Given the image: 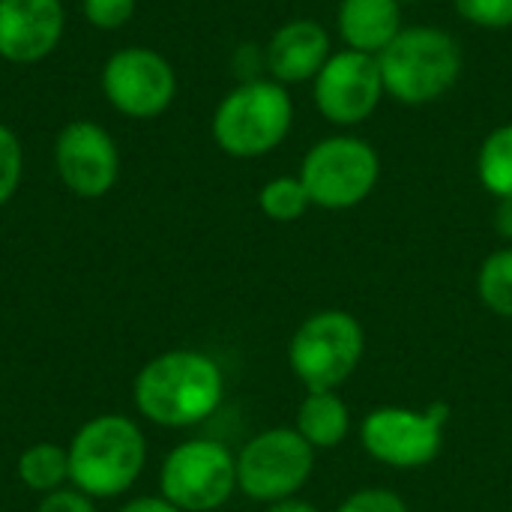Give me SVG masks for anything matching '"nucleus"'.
Returning a JSON list of instances; mask_svg holds the SVG:
<instances>
[{
    "mask_svg": "<svg viewBox=\"0 0 512 512\" xmlns=\"http://www.w3.org/2000/svg\"><path fill=\"white\" fill-rule=\"evenodd\" d=\"M21 144L9 126L0 123V207L15 195L21 183Z\"/></svg>",
    "mask_w": 512,
    "mask_h": 512,
    "instance_id": "4be33fe9",
    "label": "nucleus"
},
{
    "mask_svg": "<svg viewBox=\"0 0 512 512\" xmlns=\"http://www.w3.org/2000/svg\"><path fill=\"white\" fill-rule=\"evenodd\" d=\"M315 468V450L297 429H267L237 453V489L261 504L294 498Z\"/></svg>",
    "mask_w": 512,
    "mask_h": 512,
    "instance_id": "1a4fd4ad",
    "label": "nucleus"
},
{
    "mask_svg": "<svg viewBox=\"0 0 512 512\" xmlns=\"http://www.w3.org/2000/svg\"><path fill=\"white\" fill-rule=\"evenodd\" d=\"M135 12V0H84V15L102 30L123 27Z\"/></svg>",
    "mask_w": 512,
    "mask_h": 512,
    "instance_id": "b1692460",
    "label": "nucleus"
},
{
    "mask_svg": "<svg viewBox=\"0 0 512 512\" xmlns=\"http://www.w3.org/2000/svg\"><path fill=\"white\" fill-rule=\"evenodd\" d=\"M294 123V102L279 81H246L234 87L213 114L216 144L237 159L276 150Z\"/></svg>",
    "mask_w": 512,
    "mask_h": 512,
    "instance_id": "20e7f679",
    "label": "nucleus"
},
{
    "mask_svg": "<svg viewBox=\"0 0 512 512\" xmlns=\"http://www.w3.org/2000/svg\"><path fill=\"white\" fill-rule=\"evenodd\" d=\"M54 162L63 186L78 198H102L114 189L120 174V153L111 135L90 123H69L54 144Z\"/></svg>",
    "mask_w": 512,
    "mask_h": 512,
    "instance_id": "f8f14e48",
    "label": "nucleus"
},
{
    "mask_svg": "<svg viewBox=\"0 0 512 512\" xmlns=\"http://www.w3.org/2000/svg\"><path fill=\"white\" fill-rule=\"evenodd\" d=\"M315 81V105L336 126H357L378 108L384 96V78L375 54L345 48L330 54Z\"/></svg>",
    "mask_w": 512,
    "mask_h": 512,
    "instance_id": "9d476101",
    "label": "nucleus"
},
{
    "mask_svg": "<svg viewBox=\"0 0 512 512\" xmlns=\"http://www.w3.org/2000/svg\"><path fill=\"white\" fill-rule=\"evenodd\" d=\"M258 207L273 222H294L312 207V198L300 177H276L261 186Z\"/></svg>",
    "mask_w": 512,
    "mask_h": 512,
    "instance_id": "aec40b11",
    "label": "nucleus"
},
{
    "mask_svg": "<svg viewBox=\"0 0 512 512\" xmlns=\"http://www.w3.org/2000/svg\"><path fill=\"white\" fill-rule=\"evenodd\" d=\"M477 177L486 192L498 201L512 198V123H504L486 135L477 153Z\"/></svg>",
    "mask_w": 512,
    "mask_h": 512,
    "instance_id": "a211bd4d",
    "label": "nucleus"
},
{
    "mask_svg": "<svg viewBox=\"0 0 512 512\" xmlns=\"http://www.w3.org/2000/svg\"><path fill=\"white\" fill-rule=\"evenodd\" d=\"M456 12L486 30L512 27V0H456Z\"/></svg>",
    "mask_w": 512,
    "mask_h": 512,
    "instance_id": "412c9836",
    "label": "nucleus"
},
{
    "mask_svg": "<svg viewBox=\"0 0 512 512\" xmlns=\"http://www.w3.org/2000/svg\"><path fill=\"white\" fill-rule=\"evenodd\" d=\"M117 512H183L177 510L171 501H165L162 495H141V498H132L129 504H123Z\"/></svg>",
    "mask_w": 512,
    "mask_h": 512,
    "instance_id": "a878e982",
    "label": "nucleus"
},
{
    "mask_svg": "<svg viewBox=\"0 0 512 512\" xmlns=\"http://www.w3.org/2000/svg\"><path fill=\"white\" fill-rule=\"evenodd\" d=\"M237 492V456L210 438L177 444L159 468V495L183 512H213Z\"/></svg>",
    "mask_w": 512,
    "mask_h": 512,
    "instance_id": "0eeeda50",
    "label": "nucleus"
},
{
    "mask_svg": "<svg viewBox=\"0 0 512 512\" xmlns=\"http://www.w3.org/2000/svg\"><path fill=\"white\" fill-rule=\"evenodd\" d=\"M330 60V36L312 18L282 24L267 45V66L279 84H300L321 72Z\"/></svg>",
    "mask_w": 512,
    "mask_h": 512,
    "instance_id": "4468645a",
    "label": "nucleus"
},
{
    "mask_svg": "<svg viewBox=\"0 0 512 512\" xmlns=\"http://www.w3.org/2000/svg\"><path fill=\"white\" fill-rule=\"evenodd\" d=\"M225 399V375L219 363L192 348H174L135 375L132 402L138 414L165 429H189L219 411Z\"/></svg>",
    "mask_w": 512,
    "mask_h": 512,
    "instance_id": "f257e3e1",
    "label": "nucleus"
},
{
    "mask_svg": "<svg viewBox=\"0 0 512 512\" xmlns=\"http://www.w3.org/2000/svg\"><path fill=\"white\" fill-rule=\"evenodd\" d=\"M267 512H318V507H312L309 501H300V498L294 495V498H285V501L270 504Z\"/></svg>",
    "mask_w": 512,
    "mask_h": 512,
    "instance_id": "cd10ccee",
    "label": "nucleus"
},
{
    "mask_svg": "<svg viewBox=\"0 0 512 512\" xmlns=\"http://www.w3.org/2000/svg\"><path fill=\"white\" fill-rule=\"evenodd\" d=\"M336 24L348 48L378 57L402 30V3L399 0H342L336 12Z\"/></svg>",
    "mask_w": 512,
    "mask_h": 512,
    "instance_id": "2eb2a0df",
    "label": "nucleus"
},
{
    "mask_svg": "<svg viewBox=\"0 0 512 512\" xmlns=\"http://www.w3.org/2000/svg\"><path fill=\"white\" fill-rule=\"evenodd\" d=\"M63 36L60 0H0V57L36 63Z\"/></svg>",
    "mask_w": 512,
    "mask_h": 512,
    "instance_id": "ddd939ff",
    "label": "nucleus"
},
{
    "mask_svg": "<svg viewBox=\"0 0 512 512\" xmlns=\"http://www.w3.org/2000/svg\"><path fill=\"white\" fill-rule=\"evenodd\" d=\"M36 512H96V504L90 495L72 486V489H57L51 495H42Z\"/></svg>",
    "mask_w": 512,
    "mask_h": 512,
    "instance_id": "393cba45",
    "label": "nucleus"
},
{
    "mask_svg": "<svg viewBox=\"0 0 512 512\" xmlns=\"http://www.w3.org/2000/svg\"><path fill=\"white\" fill-rule=\"evenodd\" d=\"M477 294L489 312L512 321V246L492 252L480 264Z\"/></svg>",
    "mask_w": 512,
    "mask_h": 512,
    "instance_id": "6ab92c4d",
    "label": "nucleus"
},
{
    "mask_svg": "<svg viewBox=\"0 0 512 512\" xmlns=\"http://www.w3.org/2000/svg\"><path fill=\"white\" fill-rule=\"evenodd\" d=\"M21 483L36 495H51L69 483V450L60 444H33L18 459Z\"/></svg>",
    "mask_w": 512,
    "mask_h": 512,
    "instance_id": "f3484780",
    "label": "nucleus"
},
{
    "mask_svg": "<svg viewBox=\"0 0 512 512\" xmlns=\"http://www.w3.org/2000/svg\"><path fill=\"white\" fill-rule=\"evenodd\" d=\"M495 231L512 243V198H501L495 207Z\"/></svg>",
    "mask_w": 512,
    "mask_h": 512,
    "instance_id": "bb28decb",
    "label": "nucleus"
},
{
    "mask_svg": "<svg viewBox=\"0 0 512 512\" xmlns=\"http://www.w3.org/2000/svg\"><path fill=\"white\" fill-rule=\"evenodd\" d=\"M69 483L93 501L129 492L147 465V438L132 417L102 414L69 441Z\"/></svg>",
    "mask_w": 512,
    "mask_h": 512,
    "instance_id": "f03ea898",
    "label": "nucleus"
},
{
    "mask_svg": "<svg viewBox=\"0 0 512 512\" xmlns=\"http://www.w3.org/2000/svg\"><path fill=\"white\" fill-rule=\"evenodd\" d=\"M399 3H414V0H399Z\"/></svg>",
    "mask_w": 512,
    "mask_h": 512,
    "instance_id": "c85d7f7f",
    "label": "nucleus"
},
{
    "mask_svg": "<svg viewBox=\"0 0 512 512\" xmlns=\"http://www.w3.org/2000/svg\"><path fill=\"white\" fill-rule=\"evenodd\" d=\"M312 450H333L351 429V411L336 390H306L294 426Z\"/></svg>",
    "mask_w": 512,
    "mask_h": 512,
    "instance_id": "dca6fc26",
    "label": "nucleus"
},
{
    "mask_svg": "<svg viewBox=\"0 0 512 512\" xmlns=\"http://www.w3.org/2000/svg\"><path fill=\"white\" fill-rule=\"evenodd\" d=\"M102 90L108 102L126 117H159L174 93L177 78L171 63L150 48H123L108 57L102 69Z\"/></svg>",
    "mask_w": 512,
    "mask_h": 512,
    "instance_id": "9b49d317",
    "label": "nucleus"
},
{
    "mask_svg": "<svg viewBox=\"0 0 512 512\" xmlns=\"http://www.w3.org/2000/svg\"><path fill=\"white\" fill-rule=\"evenodd\" d=\"M336 512H408V504L396 492L372 486V489H360V492L348 495L336 507Z\"/></svg>",
    "mask_w": 512,
    "mask_h": 512,
    "instance_id": "5701e85b",
    "label": "nucleus"
},
{
    "mask_svg": "<svg viewBox=\"0 0 512 512\" xmlns=\"http://www.w3.org/2000/svg\"><path fill=\"white\" fill-rule=\"evenodd\" d=\"M450 420V408L435 402L423 411L417 408H375L366 414L360 426L363 450L390 468L414 471L432 465L444 450V429Z\"/></svg>",
    "mask_w": 512,
    "mask_h": 512,
    "instance_id": "6e6552de",
    "label": "nucleus"
},
{
    "mask_svg": "<svg viewBox=\"0 0 512 512\" xmlns=\"http://www.w3.org/2000/svg\"><path fill=\"white\" fill-rule=\"evenodd\" d=\"M366 354L363 324L342 309L309 315L291 336L288 363L306 390H336L360 366Z\"/></svg>",
    "mask_w": 512,
    "mask_h": 512,
    "instance_id": "39448f33",
    "label": "nucleus"
},
{
    "mask_svg": "<svg viewBox=\"0 0 512 512\" xmlns=\"http://www.w3.org/2000/svg\"><path fill=\"white\" fill-rule=\"evenodd\" d=\"M381 177L378 150L354 135H333L318 141L300 165V180L315 207L351 210L363 204Z\"/></svg>",
    "mask_w": 512,
    "mask_h": 512,
    "instance_id": "423d86ee",
    "label": "nucleus"
},
{
    "mask_svg": "<svg viewBox=\"0 0 512 512\" xmlns=\"http://www.w3.org/2000/svg\"><path fill=\"white\" fill-rule=\"evenodd\" d=\"M384 93L402 105L441 99L462 75V48L441 27H402L378 54Z\"/></svg>",
    "mask_w": 512,
    "mask_h": 512,
    "instance_id": "7ed1b4c3",
    "label": "nucleus"
}]
</instances>
